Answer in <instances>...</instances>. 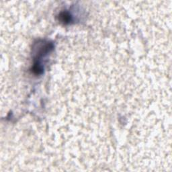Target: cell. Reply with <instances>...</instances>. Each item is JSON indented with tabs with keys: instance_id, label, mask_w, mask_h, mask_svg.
Returning a JSON list of instances; mask_svg holds the SVG:
<instances>
[{
	"instance_id": "cell-1",
	"label": "cell",
	"mask_w": 172,
	"mask_h": 172,
	"mask_svg": "<svg viewBox=\"0 0 172 172\" xmlns=\"http://www.w3.org/2000/svg\"><path fill=\"white\" fill-rule=\"evenodd\" d=\"M59 20L64 24H69L71 21V16L67 12H62L59 14Z\"/></svg>"
}]
</instances>
